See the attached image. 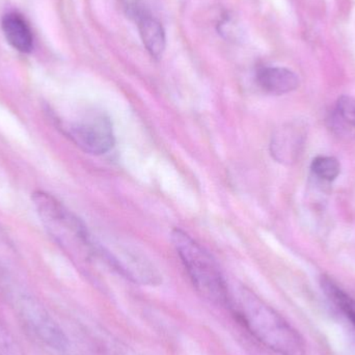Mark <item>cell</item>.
Listing matches in <instances>:
<instances>
[{"label":"cell","instance_id":"obj_1","mask_svg":"<svg viewBox=\"0 0 355 355\" xmlns=\"http://www.w3.org/2000/svg\"><path fill=\"white\" fill-rule=\"evenodd\" d=\"M229 310L267 349L277 355H306V342L300 331L248 288L232 289Z\"/></svg>","mask_w":355,"mask_h":355},{"label":"cell","instance_id":"obj_2","mask_svg":"<svg viewBox=\"0 0 355 355\" xmlns=\"http://www.w3.org/2000/svg\"><path fill=\"white\" fill-rule=\"evenodd\" d=\"M172 242L200 297L215 306L229 309L232 289L214 257L183 230L172 232Z\"/></svg>","mask_w":355,"mask_h":355},{"label":"cell","instance_id":"obj_3","mask_svg":"<svg viewBox=\"0 0 355 355\" xmlns=\"http://www.w3.org/2000/svg\"><path fill=\"white\" fill-rule=\"evenodd\" d=\"M35 210L54 241L75 258L89 260L98 254L85 223L51 194L37 191L33 194Z\"/></svg>","mask_w":355,"mask_h":355},{"label":"cell","instance_id":"obj_4","mask_svg":"<svg viewBox=\"0 0 355 355\" xmlns=\"http://www.w3.org/2000/svg\"><path fill=\"white\" fill-rule=\"evenodd\" d=\"M6 295L19 322L35 343L52 355L70 354L68 336L37 298L18 288L6 290Z\"/></svg>","mask_w":355,"mask_h":355},{"label":"cell","instance_id":"obj_5","mask_svg":"<svg viewBox=\"0 0 355 355\" xmlns=\"http://www.w3.org/2000/svg\"><path fill=\"white\" fill-rule=\"evenodd\" d=\"M64 132L85 153L103 155L114 146L112 121L103 112H91L67 125Z\"/></svg>","mask_w":355,"mask_h":355},{"label":"cell","instance_id":"obj_6","mask_svg":"<svg viewBox=\"0 0 355 355\" xmlns=\"http://www.w3.org/2000/svg\"><path fill=\"white\" fill-rule=\"evenodd\" d=\"M98 254L119 275L132 283L144 286H157L162 277L155 266L137 250L127 248H104L98 245Z\"/></svg>","mask_w":355,"mask_h":355},{"label":"cell","instance_id":"obj_7","mask_svg":"<svg viewBox=\"0 0 355 355\" xmlns=\"http://www.w3.org/2000/svg\"><path fill=\"white\" fill-rule=\"evenodd\" d=\"M306 139V126L300 122L287 123L275 131L270 152L277 162L292 164L297 162Z\"/></svg>","mask_w":355,"mask_h":355},{"label":"cell","instance_id":"obj_8","mask_svg":"<svg viewBox=\"0 0 355 355\" xmlns=\"http://www.w3.org/2000/svg\"><path fill=\"white\" fill-rule=\"evenodd\" d=\"M129 12L137 22L141 41L152 58L159 60L166 51V31L162 23L143 4L133 2Z\"/></svg>","mask_w":355,"mask_h":355},{"label":"cell","instance_id":"obj_9","mask_svg":"<svg viewBox=\"0 0 355 355\" xmlns=\"http://www.w3.org/2000/svg\"><path fill=\"white\" fill-rule=\"evenodd\" d=\"M259 87L271 95H285L300 87V77L284 67H263L256 75Z\"/></svg>","mask_w":355,"mask_h":355},{"label":"cell","instance_id":"obj_10","mask_svg":"<svg viewBox=\"0 0 355 355\" xmlns=\"http://www.w3.org/2000/svg\"><path fill=\"white\" fill-rule=\"evenodd\" d=\"M1 28L8 43L17 51L28 53L33 49V35L27 21L18 12L2 17Z\"/></svg>","mask_w":355,"mask_h":355},{"label":"cell","instance_id":"obj_11","mask_svg":"<svg viewBox=\"0 0 355 355\" xmlns=\"http://www.w3.org/2000/svg\"><path fill=\"white\" fill-rule=\"evenodd\" d=\"M321 286L329 300L355 327V300L329 277H322Z\"/></svg>","mask_w":355,"mask_h":355},{"label":"cell","instance_id":"obj_12","mask_svg":"<svg viewBox=\"0 0 355 355\" xmlns=\"http://www.w3.org/2000/svg\"><path fill=\"white\" fill-rule=\"evenodd\" d=\"M311 168L319 179L327 182L335 181L341 174L339 160L331 156H318L313 160Z\"/></svg>","mask_w":355,"mask_h":355},{"label":"cell","instance_id":"obj_13","mask_svg":"<svg viewBox=\"0 0 355 355\" xmlns=\"http://www.w3.org/2000/svg\"><path fill=\"white\" fill-rule=\"evenodd\" d=\"M96 339V349L99 355H143L120 340L110 337V335H100Z\"/></svg>","mask_w":355,"mask_h":355},{"label":"cell","instance_id":"obj_14","mask_svg":"<svg viewBox=\"0 0 355 355\" xmlns=\"http://www.w3.org/2000/svg\"><path fill=\"white\" fill-rule=\"evenodd\" d=\"M337 112L344 122L355 127V98L342 96L338 99Z\"/></svg>","mask_w":355,"mask_h":355},{"label":"cell","instance_id":"obj_15","mask_svg":"<svg viewBox=\"0 0 355 355\" xmlns=\"http://www.w3.org/2000/svg\"><path fill=\"white\" fill-rule=\"evenodd\" d=\"M0 355H25L12 336L0 324Z\"/></svg>","mask_w":355,"mask_h":355},{"label":"cell","instance_id":"obj_16","mask_svg":"<svg viewBox=\"0 0 355 355\" xmlns=\"http://www.w3.org/2000/svg\"><path fill=\"white\" fill-rule=\"evenodd\" d=\"M12 252V246L8 242V238L4 235L3 232L0 230V257L8 254V252Z\"/></svg>","mask_w":355,"mask_h":355}]
</instances>
